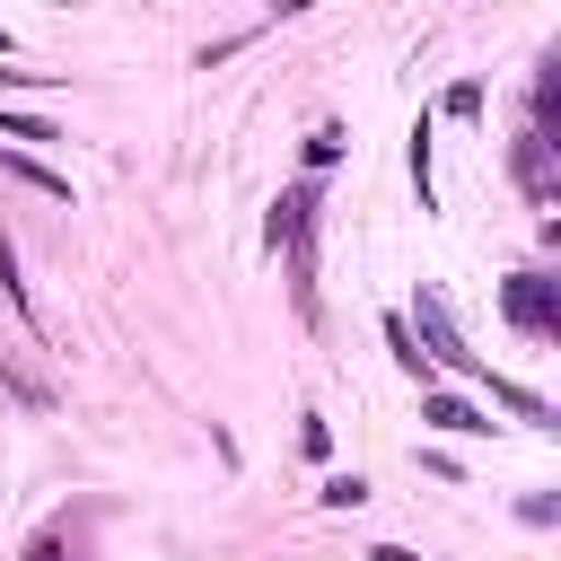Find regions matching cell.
<instances>
[{"mask_svg":"<svg viewBox=\"0 0 561 561\" xmlns=\"http://www.w3.org/2000/svg\"><path fill=\"white\" fill-rule=\"evenodd\" d=\"M333 158H342V131L316 123V131H307V167H333Z\"/></svg>","mask_w":561,"mask_h":561,"instance_id":"cell-8","label":"cell"},{"mask_svg":"<svg viewBox=\"0 0 561 561\" xmlns=\"http://www.w3.org/2000/svg\"><path fill=\"white\" fill-rule=\"evenodd\" d=\"M412 316H421V342H430L421 359H447L456 377H473V386H491V394H500V403H508L517 421H552V403H543V394H526V386H508V377H491V368H482V359L465 351V333H456V316L438 307V289H421V307H412Z\"/></svg>","mask_w":561,"mask_h":561,"instance_id":"cell-1","label":"cell"},{"mask_svg":"<svg viewBox=\"0 0 561 561\" xmlns=\"http://www.w3.org/2000/svg\"><path fill=\"white\" fill-rule=\"evenodd\" d=\"M421 421H430V430H456V438H473V430H491V421H482V412H473L465 394H421Z\"/></svg>","mask_w":561,"mask_h":561,"instance_id":"cell-4","label":"cell"},{"mask_svg":"<svg viewBox=\"0 0 561 561\" xmlns=\"http://www.w3.org/2000/svg\"><path fill=\"white\" fill-rule=\"evenodd\" d=\"M0 289H9V307H18V316H35V307H26V280H18V254H9V237H0Z\"/></svg>","mask_w":561,"mask_h":561,"instance_id":"cell-9","label":"cell"},{"mask_svg":"<svg viewBox=\"0 0 561 561\" xmlns=\"http://www.w3.org/2000/svg\"><path fill=\"white\" fill-rule=\"evenodd\" d=\"M0 61H9V35H0Z\"/></svg>","mask_w":561,"mask_h":561,"instance_id":"cell-14","label":"cell"},{"mask_svg":"<svg viewBox=\"0 0 561 561\" xmlns=\"http://www.w3.org/2000/svg\"><path fill=\"white\" fill-rule=\"evenodd\" d=\"M0 167H9L18 184H35V193H53V202H70V175H53V167H35V158H18V149H9Z\"/></svg>","mask_w":561,"mask_h":561,"instance_id":"cell-5","label":"cell"},{"mask_svg":"<svg viewBox=\"0 0 561 561\" xmlns=\"http://www.w3.org/2000/svg\"><path fill=\"white\" fill-rule=\"evenodd\" d=\"M386 351H394V359H403V368L430 386V359H421V342H412V316H386Z\"/></svg>","mask_w":561,"mask_h":561,"instance_id":"cell-6","label":"cell"},{"mask_svg":"<svg viewBox=\"0 0 561 561\" xmlns=\"http://www.w3.org/2000/svg\"><path fill=\"white\" fill-rule=\"evenodd\" d=\"M26 561H70V552H61V535H35V543H26Z\"/></svg>","mask_w":561,"mask_h":561,"instance_id":"cell-12","label":"cell"},{"mask_svg":"<svg viewBox=\"0 0 561 561\" xmlns=\"http://www.w3.org/2000/svg\"><path fill=\"white\" fill-rule=\"evenodd\" d=\"M316 500H324V508H359V500H368V482H359V473H333Z\"/></svg>","mask_w":561,"mask_h":561,"instance_id":"cell-7","label":"cell"},{"mask_svg":"<svg viewBox=\"0 0 561 561\" xmlns=\"http://www.w3.org/2000/svg\"><path fill=\"white\" fill-rule=\"evenodd\" d=\"M447 114H456V123H473V114H482V88H473V79H456V88H447Z\"/></svg>","mask_w":561,"mask_h":561,"instance_id":"cell-10","label":"cell"},{"mask_svg":"<svg viewBox=\"0 0 561 561\" xmlns=\"http://www.w3.org/2000/svg\"><path fill=\"white\" fill-rule=\"evenodd\" d=\"M517 184H526L535 202H552V131H526V140H517Z\"/></svg>","mask_w":561,"mask_h":561,"instance_id":"cell-3","label":"cell"},{"mask_svg":"<svg viewBox=\"0 0 561 561\" xmlns=\"http://www.w3.org/2000/svg\"><path fill=\"white\" fill-rule=\"evenodd\" d=\"M0 140H53V123H35V114H0Z\"/></svg>","mask_w":561,"mask_h":561,"instance_id":"cell-11","label":"cell"},{"mask_svg":"<svg viewBox=\"0 0 561 561\" xmlns=\"http://www.w3.org/2000/svg\"><path fill=\"white\" fill-rule=\"evenodd\" d=\"M500 307H508V324L535 333V342L561 333V280H543V272H508V280H500Z\"/></svg>","mask_w":561,"mask_h":561,"instance_id":"cell-2","label":"cell"},{"mask_svg":"<svg viewBox=\"0 0 561 561\" xmlns=\"http://www.w3.org/2000/svg\"><path fill=\"white\" fill-rule=\"evenodd\" d=\"M368 561H421V552H403V543H377V552H368Z\"/></svg>","mask_w":561,"mask_h":561,"instance_id":"cell-13","label":"cell"}]
</instances>
